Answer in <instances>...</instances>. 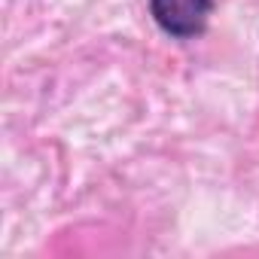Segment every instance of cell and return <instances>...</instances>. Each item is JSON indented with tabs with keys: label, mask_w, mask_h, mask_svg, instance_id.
I'll list each match as a JSON object with an SVG mask.
<instances>
[{
	"label": "cell",
	"mask_w": 259,
	"mask_h": 259,
	"mask_svg": "<svg viewBox=\"0 0 259 259\" xmlns=\"http://www.w3.org/2000/svg\"><path fill=\"white\" fill-rule=\"evenodd\" d=\"M150 13L165 34L177 40H192L204 34L213 0H150Z\"/></svg>",
	"instance_id": "obj_1"
}]
</instances>
